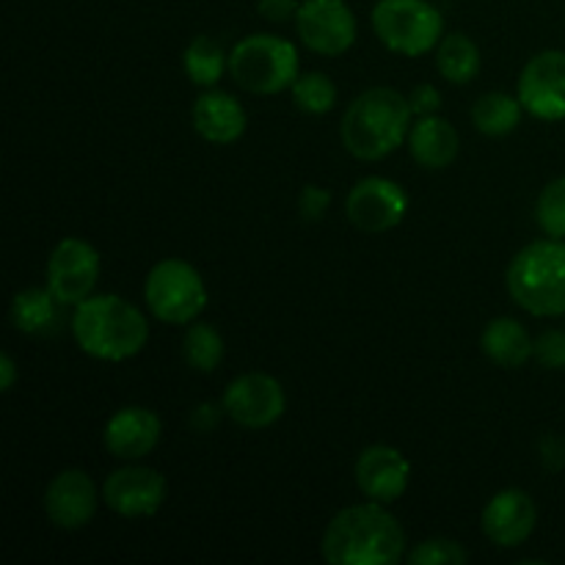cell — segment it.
<instances>
[{"mask_svg": "<svg viewBox=\"0 0 565 565\" xmlns=\"http://www.w3.org/2000/svg\"><path fill=\"white\" fill-rule=\"evenodd\" d=\"M77 348L99 362H125L138 356L149 340V323L141 309L121 296H88L72 315Z\"/></svg>", "mask_w": 565, "mask_h": 565, "instance_id": "cell-2", "label": "cell"}, {"mask_svg": "<svg viewBox=\"0 0 565 565\" xmlns=\"http://www.w3.org/2000/svg\"><path fill=\"white\" fill-rule=\"evenodd\" d=\"M508 292L535 318L565 315V243L557 237L524 246L508 265Z\"/></svg>", "mask_w": 565, "mask_h": 565, "instance_id": "cell-4", "label": "cell"}, {"mask_svg": "<svg viewBox=\"0 0 565 565\" xmlns=\"http://www.w3.org/2000/svg\"><path fill=\"white\" fill-rule=\"evenodd\" d=\"M480 348L494 364L505 370H519L533 356L535 340L516 318H494L480 334Z\"/></svg>", "mask_w": 565, "mask_h": 565, "instance_id": "cell-21", "label": "cell"}, {"mask_svg": "<svg viewBox=\"0 0 565 565\" xmlns=\"http://www.w3.org/2000/svg\"><path fill=\"white\" fill-rule=\"evenodd\" d=\"M163 425L143 406H125L105 423L103 445L119 461H141L158 447Z\"/></svg>", "mask_w": 565, "mask_h": 565, "instance_id": "cell-17", "label": "cell"}, {"mask_svg": "<svg viewBox=\"0 0 565 565\" xmlns=\"http://www.w3.org/2000/svg\"><path fill=\"white\" fill-rule=\"evenodd\" d=\"M535 221L546 237L565 241V177H557L541 191L535 202Z\"/></svg>", "mask_w": 565, "mask_h": 565, "instance_id": "cell-27", "label": "cell"}, {"mask_svg": "<svg viewBox=\"0 0 565 565\" xmlns=\"http://www.w3.org/2000/svg\"><path fill=\"white\" fill-rule=\"evenodd\" d=\"M524 114V105L519 97H511L505 92H489L483 97H478L472 108V125L478 127V132L491 138L511 136L519 127Z\"/></svg>", "mask_w": 565, "mask_h": 565, "instance_id": "cell-23", "label": "cell"}, {"mask_svg": "<svg viewBox=\"0 0 565 565\" xmlns=\"http://www.w3.org/2000/svg\"><path fill=\"white\" fill-rule=\"evenodd\" d=\"M412 103L397 88H367L348 105L340 121L342 147L359 160H381L408 141Z\"/></svg>", "mask_w": 565, "mask_h": 565, "instance_id": "cell-3", "label": "cell"}, {"mask_svg": "<svg viewBox=\"0 0 565 565\" xmlns=\"http://www.w3.org/2000/svg\"><path fill=\"white\" fill-rule=\"evenodd\" d=\"M458 149H461L458 130L439 114L419 116L408 130V152L428 171L447 169L458 158Z\"/></svg>", "mask_w": 565, "mask_h": 565, "instance_id": "cell-19", "label": "cell"}, {"mask_svg": "<svg viewBox=\"0 0 565 565\" xmlns=\"http://www.w3.org/2000/svg\"><path fill=\"white\" fill-rule=\"evenodd\" d=\"M224 414L241 428L263 430L285 417V386L268 373H243L226 386Z\"/></svg>", "mask_w": 565, "mask_h": 565, "instance_id": "cell-8", "label": "cell"}, {"mask_svg": "<svg viewBox=\"0 0 565 565\" xmlns=\"http://www.w3.org/2000/svg\"><path fill=\"white\" fill-rule=\"evenodd\" d=\"M64 309L50 287H28L11 298V323L31 337H53L64 323Z\"/></svg>", "mask_w": 565, "mask_h": 565, "instance_id": "cell-20", "label": "cell"}, {"mask_svg": "<svg viewBox=\"0 0 565 565\" xmlns=\"http://www.w3.org/2000/svg\"><path fill=\"white\" fill-rule=\"evenodd\" d=\"M290 94L296 108L309 116H323L337 105V86L326 72H303V75H298Z\"/></svg>", "mask_w": 565, "mask_h": 565, "instance_id": "cell-26", "label": "cell"}, {"mask_svg": "<svg viewBox=\"0 0 565 565\" xmlns=\"http://www.w3.org/2000/svg\"><path fill=\"white\" fill-rule=\"evenodd\" d=\"M408 213V193L386 177H364L345 199V215L364 235H381L403 224Z\"/></svg>", "mask_w": 565, "mask_h": 565, "instance_id": "cell-9", "label": "cell"}, {"mask_svg": "<svg viewBox=\"0 0 565 565\" xmlns=\"http://www.w3.org/2000/svg\"><path fill=\"white\" fill-rule=\"evenodd\" d=\"M406 561L412 565H463L469 561V552L452 539H428L414 546Z\"/></svg>", "mask_w": 565, "mask_h": 565, "instance_id": "cell-28", "label": "cell"}, {"mask_svg": "<svg viewBox=\"0 0 565 565\" xmlns=\"http://www.w3.org/2000/svg\"><path fill=\"white\" fill-rule=\"evenodd\" d=\"M221 408H224V403H221V406H215V403H202V406L193 408L191 412L193 430H199V434H210V430L218 425Z\"/></svg>", "mask_w": 565, "mask_h": 565, "instance_id": "cell-34", "label": "cell"}, {"mask_svg": "<svg viewBox=\"0 0 565 565\" xmlns=\"http://www.w3.org/2000/svg\"><path fill=\"white\" fill-rule=\"evenodd\" d=\"M193 130L210 143H235L237 138L246 132V110L237 103V97H232L230 92H221V88H210V92L199 94L196 103L191 110Z\"/></svg>", "mask_w": 565, "mask_h": 565, "instance_id": "cell-18", "label": "cell"}, {"mask_svg": "<svg viewBox=\"0 0 565 565\" xmlns=\"http://www.w3.org/2000/svg\"><path fill=\"white\" fill-rule=\"evenodd\" d=\"M301 3L298 0H257V11L270 22L296 20Z\"/></svg>", "mask_w": 565, "mask_h": 565, "instance_id": "cell-33", "label": "cell"}, {"mask_svg": "<svg viewBox=\"0 0 565 565\" xmlns=\"http://www.w3.org/2000/svg\"><path fill=\"white\" fill-rule=\"evenodd\" d=\"M408 103L417 116H434L441 108V92L434 83H419L412 94H408Z\"/></svg>", "mask_w": 565, "mask_h": 565, "instance_id": "cell-32", "label": "cell"}, {"mask_svg": "<svg viewBox=\"0 0 565 565\" xmlns=\"http://www.w3.org/2000/svg\"><path fill=\"white\" fill-rule=\"evenodd\" d=\"M296 31L312 53L342 55L356 42V17L345 0H303Z\"/></svg>", "mask_w": 565, "mask_h": 565, "instance_id": "cell-11", "label": "cell"}, {"mask_svg": "<svg viewBox=\"0 0 565 565\" xmlns=\"http://www.w3.org/2000/svg\"><path fill=\"white\" fill-rule=\"evenodd\" d=\"M99 252L81 237H64L47 257V287L61 303L77 307L94 296L99 281Z\"/></svg>", "mask_w": 565, "mask_h": 565, "instance_id": "cell-10", "label": "cell"}, {"mask_svg": "<svg viewBox=\"0 0 565 565\" xmlns=\"http://www.w3.org/2000/svg\"><path fill=\"white\" fill-rule=\"evenodd\" d=\"M539 458L541 467L550 475H557L565 469V439L557 434H546L544 439L539 441Z\"/></svg>", "mask_w": 565, "mask_h": 565, "instance_id": "cell-31", "label": "cell"}, {"mask_svg": "<svg viewBox=\"0 0 565 565\" xmlns=\"http://www.w3.org/2000/svg\"><path fill=\"white\" fill-rule=\"evenodd\" d=\"M17 384V362L11 353H0V392H11Z\"/></svg>", "mask_w": 565, "mask_h": 565, "instance_id": "cell-35", "label": "cell"}, {"mask_svg": "<svg viewBox=\"0 0 565 565\" xmlns=\"http://www.w3.org/2000/svg\"><path fill=\"white\" fill-rule=\"evenodd\" d=\"M166 494H169V483L158 469L130 463L105 478L99 497L116 516L147 519L163 508Z\"/></svg>", "mask_w": 565, "mask_h": 565, "instance_id": "cell-12", "label": "cell"}, {"mask_svg": "<svg viewBox=\"0 0 565 565\" xmlns=\"http://www.w3.org/2000/svg\"><path fill=\"white\" fill-rule=\"evenodd\" d=\"M353 475H356L359 491L367 500L392 505L406 494L412 483V463L397 447L370 445L359 452Z\"/></svg>", "mask_w": 565, "mask_h": 565, "instance_id": "cell-14", "label": "cell"}, {"mask_svg": "<svg viewBox=\"0 0 565 565\" xmlns=\"http://www.w3.org/2000/svg\"><path fill=\"white\" fill-rule=\"evenodd\" d=\"M535 524H539V508L533 497L522 489L497 491L480 519L486 539L502 550L522 546L535 533Z\"/></svg>", "mask_w": 565, "mask_h": 565, "instance_id": "cell-16", "label": "cell"}, {"mask_svg": "<svg viewBox=\"0 0 565 565\" xmlns=\"http://www.w3.org/2000/svg\"><path fill=\"white\" fill-rule=\"evenodd\" d=\"M533 356L539 359L541 367L546 370H565V331L550 329L535 340Z\"/></svg>", "mask_w": 565, "mask_h": 565, "instance_id": "cell-29", "label": "cell"}, {"mask_svg": "<svg viewBox=\"0 0 565 565\" xmlns=\"http://www.w3.org/2000/svg\"><path fill=\"white\" fill-rule=\"evenodd\" d=\"M480 47L467 33H450L436 47V70L452 86H467L480 75Z\"/></svg>", "mask_w": 565, "mask_h": 565, "instance_id": "cell-22", "label": "cell"}, {"mask_svg": "<svg viewBox=\"0 0 565 565\" xmlns=\"http://www.w3.org/2000/svg\"><path fill=\"white\" fill-rule=\"evenodd\" d=\"M370 20L381 44L408 58L439 47L445 33V17L428 0H379Z\"/></svg>", "mask_w": 565, "mask_h": 565, "instance_id": "cell-6", "label": "cell"}, {"mask_svg": "<svg viewBox=\"0 0 565 565\" xmlns=\"http://www.w3.org/2000/svg\"><path fill=\"white\" fill-rule=\"evenodd\" d=\"M182 359L196 373H215L224 359V337L210 323H191L182 340Z\"/></svg>", "mask_w": 565, "mask_h": 565, "instance_id": "cell-25", "label": "cell"}, {"mask_svg": "<svg viewBox=\"0 0 565 565\" xmlns=\"http://www.w3.org/2000/svg\"><path fill=\"white\" fill-rule=\"evenodd\" d=\"M182 70H185L188 81L193 86L213 88L221 81V75L230 70V55H226V50L213 36H196L185 47Z\"/></svg>", "mask_w": 565, "mask_h": 565, "instance_id": "cell-24", "label": "cell"}, {"mask_svg": "<svg viewBox=\"0 0 565 565\" xmlns=\"http://www.w3.org/2000/svg\"><path fill=\"white\" fill-rule=\"evenodd\" d=\"M230 75L252 94H279L301 75L296 44L274 33H252L230 53Z\"/></svg>", "mask_w": 565, "mask_h": 565, "instance_id": "cell-5", "label": "cell"}, {"mask_svg": "<svg viewBox=\"0 0 565 565\" xmlns=\"http://www.w3.org/2000/svg\"><path fill=\"white\" fill-rule=\"evenodd\" d=\"M103 497H97V486L83 469H64L55 475L44 491V513L53 522V527L83 530L97 513Z\"/></svg>", "mask_w": 565, "mask_h": 565, "instance_id": "cell-15", "label": "cell"}, {"mask_svg": "<svg viewBox=\"0 0 565 565\" xmlns=\"http://www.w3.org/2000/svg\"><path fill=\"white\" fill-rule=\"evenodd\" d=\"M320 552L329 565H395L406 557V533L381 502L342 508L323 530Z\"/></svg>", "mask_w": 565, "mask_h": 565, "instance_id": "cell-1", "label": "cell"}, {"mask_svg": "<svg viewBox=\"0 0 565 565\" xmlns=\"http://www.w3.org/2000/svg\"><path fill=\"white\" fill-rule=\"evenodd\" d=\"M519 99L541 121L565 119V53L544 50L524 64L519 75Z\"/></svg>", "mask_w": 565, "mask_h": 565, "instance_id": "cell-13", "label": "cell"}, {"mask_svg": "<svg viewBox=\"0 0 565 565\" xmlns=\"http://www.w3.org/2000/svg\"><path fill=\"white\" fill-rule=\"evenodd\" d=\"M331 204V191L323 185H303L301 196H298V213L307 224H318L323 221L326 210Z\"/></svg>", "mask_w": 565, "mask_h": 565, "instance_id": "cell-30", "label": "cell"}, {"mask_svg": "<svg viewBox=\"0 0 565 565\" xmlns=\"http://www.w3.org/2000/svg\"><path fill=\"white\" fill-rule=\"evenodd\" d=\"M147 307L160 323H193L207 307V285L202 274L185 259H160L143 281Z\"/></svg>", "mask_w": 565, "mask_h": 565, "instance_id": "cell-7", "label": "cell"}]
</instances>
